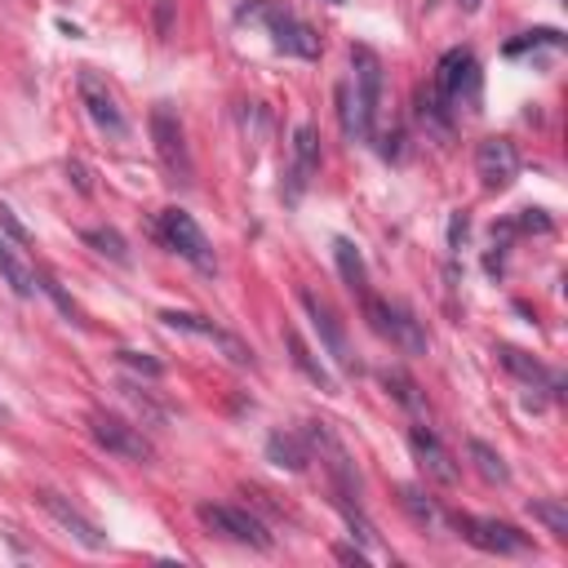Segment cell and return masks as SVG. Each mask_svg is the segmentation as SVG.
<instances>
[{
  "label": "cell",
  "instance_id": "obj_14",
  "mask_svg": "<svg viewBox=\"0 0 568 568\" xmlns=\"http://www.w3.org/2000/svg\"><path fill=\"white\" fill-rule=\"evenodd\" d=\"M408 444H413V453H417V462H422V470L435 479V484H457V462H453V453L439 444V435L435 430H426V426H413L408 430Z\"/></svg>",
  "mask_w": 568,
  "mask_h": 568
},
{
  "label": "cell",
  "instance_id": "obj_20",
  "mask_svg": "<svg viewBox=\"0 0 568 568\" xmlns=\"http://www.w3.org/2000/svg\"><path fill=\"white\" fill-rule=\"evenodd\" d=\"M266 457H271L275 466H288V470H306V466H311L306 444H302L297 435H284V430H275V435L266 439Z\"/></svg>",
  "mask_w": 568,
  "mask_h": 568
},
{
  "label": "cell",
  "instance_id": "obj_22",
  "mask_svg": "<svg viewBox=\"0 0 568 568\" xmlns=\"http://www.w3.org/2000/svg\"><path fill=\"white\" fill-rule=\"evenodd\" d=\"M333 257H337L342 280H346L355 293H364V288H368V275H364V257H359V248H355L351 240H333Z\"/></svg>",
  "mask_w": 568,
  "mask_h": 568
},
{
  "label": "cell",
  "instance_id": "obj_5",
  "mask_svg": "<svg viewBox=\"0 0 568 568\" xmlns=\"http://www.w3.org/2000/svg\"><path fill=\"white\" fill-rule=\"evenodd\" d=\"M195 515H200V524H209V528H213L217 537H226V541H240V546H253V550H271V532H266V524H262L257 515L240 510V506H213V501H200Z\"/></svg>",
  "mask_w": 568,
  "mask_h": 568
},
{
  "label": "cell",
  "instance_id": "obj_25",
  "mask_svg": "<svg viewBox=\"0 0 568 568\" xmlns=\"http://www.w3.org/2000/svg\"><path fill=\"white\" fill-rule=\"evenodd\" d=\"M84 244H93L102 257H111V262H129V248H124V240H120V231H111V226H89L84 231Z\"/></svg>",
  "mask_w": 568,
  "mask_h": 568
},
{
  "label": "cell",
  "instance_id": "obj_17",
  "mask_svg": "<svg viewBox=\"0 0 568 568\" xmlns=\"http://www.w3.org/2000/svg\"><path fill=\"white\" fill-rule=\"evenodd\" d=\"M497 359H501L519 382H528V386H555V373H550L546 364H537L532 355H524L519 346H497Z\"/></svg>",
  "mask_w": 568,
  "mask_h": 568
},
{
  "label": "cell",
  "instance_id": "obj_28",
  "mask_svg": "<svg viewBox=\"0 0 568 568\" xmlns=\"http://www.w3.org/2000/svg\"><path fill=\"white\" fill-rule=\"evenodd\" d=\"M399 501H404V510H408L417 524H435V506H430L417 488H399Z\"/></svg>",
  "mask_w": 568,
  "mask_h": 568
},
{
  "label": "cell",
  "instance_id": "obj_3",
  "mask_svg": "<svg viewBox=\"0 0 568 568\" xmlns=\"http://www.w3.org/2000/svg\"><path fill=\"white\" fill-rule=\"evenodd\" d=\"M435 93L448 106H475L479 102V62L470 49H448L435 71Z\"/></svg>",
  "mask_w": 568,
  "mask_h": 568
},
{
  "label": "cell",
  "instance_id": "obj_7",
  "mask_svg": "<svg viewBox=\"0 0 568 568\" xmlns=\"http://www.w3.org/2000/svg\"><path fill=\"white\" fill-rule=\"evenodd\" d=\"M453 528L475 546V550H488V555H519L528 550V537L501 519H484V515H453Z\"/></svg>",
  "mask_w": 568,
  "mask_h": 568
},
{
  "label": "cell",
  "instance_id": "obj_27",
  "mask_svg": "<svg viewBox=\"0 0 568 568\" xmlns=\"http://www.w3.org/2000/svg\"><path fill=\"white\" fill-rule=\"evenodd\" d=\"M382 382H386V390L399 399V404H408V408H422V399H417V386L399 373V368H390V373H382Z\"/></svg>",
  "mask_w": 568,
  "mask_h": 568
},
{
  "label": "cell",
  "instance_id": "obj_26",
  "mask_svg": "<svg viewBox=\"0 0 568 568\" xmlns=\"http://www.w3.org/2000/svg\"><path fill=\"white\" fill-rule=\"evenodd\" d=\"M528 515H532L537 524H546V532L568 537V510H564L559 501H532V506H528Z\"/></svg>",
  "mask_w": 568,
  "mask_h": 568
},
{
  "label": "cell",
  "instance_id": "obj_6",
  "mask_svg": "<svg viewBox=\"0 0 568 568\" xmlns=\"http://www.w3.org/2000/svg\"><path fill=\"white\" fill-rule=\"evenodd\" d=\"M160 235H164V244L173 248V253H182L191 266H200V271H213V248H209V240H204V231L195 226V217L186 213V209H164L160 213Z\"/></svg>",
  "mask_w": 568,
  "mask_h": 568
},
{
  "label": "cell",
  "instance_id": "obj_15",
  "mask_svg": "<svg viewBox=\"0 0 568 568\" xmlns=\"http://www.w3.org/2000/svg\"><path fill=\"white\" fill-rule=\"evenodd\" d=\"M351 67H355V98H359V111H364V120H368V129H373V115H377V98H382V62H377V53L373 49H351Z\"/></svg>",
  "mask_w": 568,
  "mask_h": 568
},
{
  "label": "cell",
  "instance_id": "obj_13",
  "mask_svg": "<svg viewBox=\"0 0 568 568\" xmlns=\"http://www.w3.org/2000/svg\"><path fill=\"white\" fill-rule=\"evenodd\" d=\"M169 328H182V333H195V337H204V342H213L217 351H226V359L231 364H253V351L235 337V333H226V328H217V324H209L204 315H191V311H164L160 315Z\"/></svg>",
  "mask_w": 568,
  "mask_h": 568
},
{
  "label": "cell",
  "instance_id": "obj_9",
  "mask_svg": "<svg viewBox=\"0 0 568 568\" xmlns=\"http://www.w3.org/2000/svg\"><path fill=\"white\" fill-rule=\"evenodd\" d=\"M519 173V155H515V142L510 138H484L475 146V178L484 191H506Z\"/></svg>",
  "mask_w": 568,
  "mask_h": 568
},
{
  "label": "cell",
  "instance_id": "obj_29",
  "mask_svg": "<svg viewBox=\"0 0 568 568\" xmlns=\"http://www.w3.org/2000/svg\"><path fill=\"white\" fill-rule=\"evenodd\" d=\"M0 226H4V231H9L18 244H27V240H31V235H27V226L13 217V209H4V204H0Z\"/></svg>",
  "mask_w": 568,
  "mask_h": 568
},
{
  "label": "cell",
  "instance_id": "obj_18",
  "mask_svg": "<svg viewBox=\"0 0 568 568\" xmlns=\"http://www.w3.org/2000/svg\"><path fill=\"white\" fill-rule=\"evenodd\" d=\"M315 164H320V138H315L311 124H302V129L293 133V182L306 186L311 173H315Z\"/></svg>",
  "mask_w": 568,
  "mask_h": 568
},
{
  "label": "cell",
  "instance_id": "obj_30",
  "mask_svg": "<svg viewBox=\"0 0 568 568\" xmlns=\"http://www.w3.org/2000/svg\"><path fill=\"white\" fill-rule=\"evenodd\" d=\"M120 359H124V364H133V368H142L146 377H155V373H160V364H155V359H146V355H138V351H120Z\"/></svg>",
  "mask_w": 568,
  "mask_h": 568
},
{
  "label": "cell",
  "instance_id": "obj_8",
  "mask_svg": "<svg viewBox=\"0 0 568 568\" xmlns=\"http://www.w3.org/2000/svg\"><path fill=\"white\" fill-rule=\"evenodd\" d=\"M89 430H93V439H98L106 453H115V457H124V462H151V444H146V435H142L133 422L111 417V413H93V417H89Z\"/></svg>",
  "mask_w": 568,
  "mask_h": 568
},
{
  "label": "cell",
  "instance_id": "obj_12",
  "mask_svg": "<svg viewBox=\"0 0 568 568\" xmlns=\"http://www.w3.org/2000/svg\"><path fill=\"white\" fill-rule=\"evenodd\" d=\"M36 497H40V506L53 515V524H58V528H67L84 550H106V532H102V528H98L80 506H71L62 493H49V488H40Z\"/></svg>",
  "mask_w": 568,
  "mask_h": 568
},
{
  "label": "cell",
  "instance_id": "obj_31",
  "mask_svg": "<svg viewBox=\"0 0 568 568\" xmlns=\"http://www.w3.org/2000/svg\"><path fill=\"white\" fill-rule=\"evenodd\" d=\"M337 559H346V564H364V555L351 550V546H337Z\"/></svg>",
  "mask_w": 568,
  "mask_h": 568
},
{
  "label": "cell",
  "instance_id": "obj_2",
  "mask_svg": "<svg viewBox=\"0 0 568 568\" xmlns=\"http://www.w3.org/2000/svg\"><path fill=\"white\" fill-rule=\"evenodd\" d=\"M359 302H364V320H368V328H373L377 337H390V342H395L399 351H408V355H422V351H426V333L417 328V320H413L408 311H399V306L373 297L368 288L359 293Z\"/></svg>",
  "mask_w": 568,
  "mask_h": 568
},
{
  "label": "cell",
  "instance_id": "obj_11",
  "mask_svg": "<svg viewBox=\"0 0 568 568\" xmlns=\"http://www.w3.org/2000/svg\"><path fill=\"white\" fill-rule=\"evenodd\" d=\"M80 102H84V111H89V120L102 129V133H111V138H120L129 124H124V111H120V102H115V93L106 89V80L102 75H93V71H80Z\"/></svg>",
  "mask_w": 568,
  "mask_h": 568
},
{
  "label": "cell",
  "instance_id": "obj_24",
  "mask_svg": "<svg viewBox=\"0 0 568 568\" xmlns=\"http://www.w3.org/2000/svg\"><path fill=\"white\" fill-rule=\"evenodd\" d=\"M284 342H288V351H293V364L315 382V386H324V390H333V377L324 373V364H315V355L306 351V342L297 337V328H284Z\"/></svg>",
  "mask_w": 568,
  "mask_h": 568
},
{
  "label": "cell",
  "instance_id": "obj_19",
  "mask_svg": "<svg viewBox=\"0 0 568 568\" xmlns=\"http://www.w3.org/2000/svg\"><path fill=\"white\" fill-rule=\"evenodd\" d=\"M0 275H4V284H9L18 297H36V288H40V284H36V271H31L4 240H0Z\"/></svg>",
  "mask_w": 568,
  "mask_h": 568
},
{
  "label": "cell",
  "instance_id": "obj_23",
  "mask_svg": "<svg viewBox=\"0 0 568 568\" xmlns=\"http://www.w3.org/2000/svg\"><path fill=\"white\" fill-rule=\"evenodd\" d=\"M466 453H470L475 470H479L488 484H510V470H506V462H501V453H497V448H488L484 439H470V444H466Z\"/></svg>",
  "mask_w": 568,
  "mask_h": 568
},
{
  "label": "cell",
  "instance_id": "obj_4",
  "mask_svg": "<svg viewBox=\"0 0 568 568\" xmlns=\"http://www.w3.org/2000/svg\"><path fill=\"white\" fill-rule=\"evenodd\" d=\"M151 142H155V155L169 169V178L182 182V186H191L195 164H191V151H186V133H182V124H178V115L169 106H155L151 111Z\"/></svg>",
  "mask_w": 568,
  "mask_h": 568
},
{
  "label": "cell",
  "instance_id": "obj_1",
  "mask_svg": "<svg viewBox=\"0 0 568 568\" xmlns=\"http://www.w3.org/2000/svg\"><path fill=\"white\" fill-rule=\"evenodd\" d=\"M240 18H257V22H266L275 49L293 53V58H320V36H315L302 18H293L288 9H280V4H271V0H253V4L240 9Z\"/></svg>",
  "mask_w": 568,
  "mask_h": 568
},
{
  "label": "cell",
  "instance_id": "obj_32",
  "mask_svg": "<svg viewBox=\"0 0 568 568\" xmlns=\"http://www.w3.org/2000/svg\"><path fill=\"white\" fill-rule=\"evenodd\" d=\"M0 417H4V404H0Z\"/></svg>",
  "mask_w": 568,
  "mask_h": 568
},
{
  "label": "cell",
  "instance_id": "obj_16",
  "mask_svg": "<svg viewBox=\"0 0 568 568\" xmlns=\"http://www.w3.org/2000/svg\"><path fill=\"white\" fill-rule=\"evenodd\" d=\"M302 306L311 311V324L320 328V337H324V346H328V355L342 364V368H351L355 359H351V346H346V328L337 324V315H333V306L328 302H320L315 293H302Z\"/></svg>",
  "mask_w": 568,
  "mask_h": 568
},
{
  "label": "cell",
  "instance_id": "obj_21",
  "mask_svg": "<svg viewBox=\"0 0 568 568\" xmlns=\"http://www.w3.org/2000/svg\"><path fill=\"white\" fill-rule=\"evenodd\" d=\"M337 115H342V133H346V138H368V133H373L368 120H364V111H359V98H355L351 80L337 84Z\"/></svg>",
  "mask_w": 568,
  "mask_h": 568
},
{
  "label": "cell",
  "instance_id": "obj_10",
  "mask_svg": "<svg viewBox=\"0 0 568 568\" xmlns=\"http://www.w3.org/2000/svg\"><path fill=\"white\" fill-rule=\"evenodd\" d=\"M306 439L315 444V453H320V462L328 466V475L337 479V488H342L346 497H359V475H355V462H351L346 444H342L324 422H311V426H306Z\"/></svg>",
  "mask_w": 568,
  "mask_h": 568
}]
</instances>
